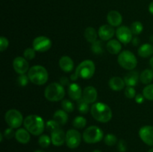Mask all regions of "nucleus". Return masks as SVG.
<instances>
[{"label":"nucleus","instance_id":"nucleus-1","mask_svg":"<svg viewBox=\"0 0 153 152\" xmlns=\"http://www.w3.org/2000/svg\"><path fill=\"white\" fill-rule=\"evenodd\" d=\"M24 127L31 134L40 136L43 132L45 123L42 117L37 115H29L26 116L23 122Z\"/></svg>","mask_w":153,"mask_h":152},{"label":"nucleus","instance_id":"nucleus-2","mask_svg":"<svg viewBox=\"0 0 153 152\" xmlns=\"http://www.w3.org/2000/svg\"><path fill=\"white\" fill-rule=\"evenodd\" d=\"M91 113L94 119L100 122L106 123L112 118V111L108 104L102 102H97L92 105Z\"/></svg>","mask_w":153,"mask_h":152},{"label":"nucleus","instance_id":"nucleus-3","mask_svg":"<svg viewBox=\"0 0 153 152\" xmlns=\"http://www.w3.org/2000/svg\"><path fill=\"white\" fill-rule=\"evenodd\" d=\"M28 76L31 83L36 85H43L49 79V73L46 68L36 65L31 67L28 72Z\"/></svg>","mask_w":153,"mask_h":152},{"label":"nucleus","instance_id":"nucleus-4","mask_svg":"<svg viewBox=\"0 0 153 152\" xmlns=\"http://www.w3.org/2000/svg\"><path fill=\"white\" fill-rule=\"evenodd\" d=\"M45 98L49 101L56 102L62 100L65 96V89L60 83H52L46 86L44 91Z\"/></svg>","mask_w":153,"mask_h":152},{"label":"nucleus","instance_id":"nucleus-5","mask_svg":"<svg viewBox=\"0 0 153 152\" xmlns=\"http://www.w3.org/2000/svg\"><path fill=\"white\" fill-rule=\"evenodd\" d=\"M117 62L121 67L131 71L137 66V60L132 52L128 50H125L119 54Z\"/></svg>","mask_w":153,"mask_h":152},{"label":"nucleus","instance_id":"nucleus-6","mask_svg":"<svg viewBox=\"0 0 153 152\" xmlns=\"http://www.w3.org/2000/svg\"><path fill=\"white\" fill-rule=\"evenodd\" d=\"M103 131L99 127L93 125L90 126L85 130L82 135L84 141L88 144H94V143L100 142L103 139Z\"/></svg>","mask_w":153,"mask_h":152},{"label":"nucleus","instance_id":"nucleus-7","mask_svg":"<svg viewBox=\"0 0 153 152\" xmlns=\"http://www.w3.org/2000/svg\"><path fill=\"white\" fill-rule=\"evenodd\" d=\"M96 71L94 63L91 60L84 61L76 68L75 73L79 77L82 79H90L94 76Z\"/></svg>","mask_w":153,"mask_h":152},{"label":"nucleus","instance_id":"nucleus-8","mask_svg":"<svg viewBox=\"0 0 153 152\" xmlns=\"http://www.w3.org/2000/svg\"><path fill=\"white\" fill-rule=\"evenodd\" d=\"M4 119L7 125L13 129L19 128L24 122L22 113L15 109L7 110L4 115Z\"/></svg>","mask_w":153,"mask_h":152},{"label":"nucleus","instance_id":"nucleus-9","mask_svg":"<svg viewBox=\"0 0 153 152\" xmlns=\"http://www.w3.org/2000/svg\"><path fill=\"white\" fill-rule=\"evenodd\" d=\"M82 142V135L75 129H70L66 133V144L67 147L75 149L79 146Z\"/></svg>","mask_w":153,"mask_h":152},{"label":"nucleus","instance_id":"nucleus-10","mask_svg":"<svg viewBox=\"0 0 153 152\" xmlns=\"http://www.w3.org/2000/svg\"><path fill=\"white\" fill-rule=\"evenodd\" d=\"M52 41L50 39L45 36H39L33 40V48L38 52H46L52 47Z\"/></svg>","mask_w":153,"mask_h":152},{"label":"nucleus","instance_id":"nucleus-11","mask_svg":"<svg viewBox=\"0 0 153 152\" xmlns=\"http://www.w3.org/2000/svg\"><path fill=\"white\" fill-rule=\"evenodd\" d=\"M132 32L130 28L127 26H120L116 31V36L118 40L123 44H128L131 42L132 37Z\"/></svg>","mask_w":153,"mask_h":152},{"label":"nucleus","instance_id":"nucleus-12","mask_svg":"<svg viewBox=\"0 0 153 152\" xmlns=\"http://www.w3.org/2000/svg\"><path fill=\"white\" fill-rule=\"evenodd\" d=\"M140 139L147 145L153 146V126L146 125L139 130Z\"/></svg>","mask_w":153,"mask_h":152},{"label":"nucleus","instance_id":"nucleus-13","mask_svg":"<svg viewBox=\"0 0 153 152\" xmlns=\"http://www.w3.org/2000/svg\"><path fill=\"white\" fill-rule=\"evenodd\" d=\"M13 67L16 73L23 75L29 70V64L25 58L16 57L13 61Z\"/></svg>","mask_w":153,"mask_h":152},{"label":"nucleus","instance_id":"nucleus-14","mask_svg":"<svg viewBox=\"0 0 153 152\" xmlns=\"http://www.w3.org/2000/svg\"><path fill=\"white\" fill-rule=\"evenodd\" d=\"M114 27L110 25H103L100 27L98 31V35L100 38L103 41L111 40L114 35Z\"/></svg>","mask_w":153,"mask_h":152},{"label":"nucleus","instance_id":"nucleus-15","mask_svg":"<svg viewBox=\"0 0 153 152\" xmlns=\"http://www.w3.org/2000/svg\"><path fill=\"white\" fill-rule=\"evenodd\" d=\"M51 139L55 146H61L66 142V134L63 130L58 128L51 133Z\"/></svg>","mask_w":153,"mask_h":152},{"label":"nucleus","instance_id":"nucleus-16","mask_svg":"<svg viewBox=\"0 0 153 152\" xmlns=\"http://www.w3.org/2000/svg\"><path fill=\"white\" fill-rule=\"evenodd\" d=\"M82 98L88 104H93L97 98V90L92 86L85 87L82 93Z\"/></svg>","mask_w":153,"mask_h":152},{"label":"nucleus","instance_id":"nucleus-17","mask_svg":"<svg viewBox=\"0 0 153 152\" xmlns=\"http://www.w3.org/2000/svg\"><path fill=\"white\" fill-rule=\"evenodd\" d=\"M82 93L83 91L79 84L73 83L69 85L68 95L71 99L74 101H79L82 98Z\"/></svg>","mask_w":153,"mask_h":152},{"label":"nucleus","instance_id":"nucleus-18","mask_svg":"<svg viewBox=\"0 0 153 152\" xmlns=\"http://www.w3.org/2000/svg\"><path fill=\"white\" fill-rule=\"evenodd\" d=\"M107 21L109 25L111 26H120L123 22L122 15L117 10H111L107 15Z\"/></svg>","mask_w":153,"mask_h":152},{"label":"nucleus","instance_id":"nucleus-19","mask_svg":"<svg viewBox=\"0 0 153 152\" xmlns=\"http://www.w3.org/2000/svg\"><path fill=\"white\" fill-rule=\"evenodd\" d=\"M59 66L65 72H70L73 69L74 63L72 58L69 56H63L59 60Z\"/></svg>","mask_w":153,"mask_h":152},{"label":"nucleus","instance_id":"nucleus-20","mask_svg":"<svg viewBox=\"0 0 153 152\" xmlns=\"http://www.w3.org/2000/svg\"><path fill=\"white\" fill-rule=\"evenodd\" d=\"M139 78H140V75H139L138 72L134 71V70H131L124 77V81H125L126 85H127V86H133L134 87L138 83Z\"/></svg>","mask_w":153,"mask_h":152},{"label":"nucleus","instance_id":"nucleus-21","mask_svg":"<svg viewBox=\"0 0 153 152\" xmlns=\"http://www.w3.org/2000/svg\"><path fill=\"white\" fill-rule=\"evenodd\" d=\"M15 138L18 142L21 144H27L31 139L30 133L24 128H19L15 133Z\"/></svg>","mask_w":153,"mask_h":152},{"label":"nucleus","instance_id":"nucleus-22","mask_svg":"<svg viewBox=\"0 0 153 152\" xmlns=\"http://www.w3.org/2000/svg\"><path fill=\"white\" fill-rule=\"evenodd\" d=\"M108 85L109 87L112 90L120 91L124 89L126 83L124 81V79L121 78L120 77H118V76H114L109 80Z\"/></svg>","mask_w":153,"mask_h":152},{"label":"nucleus","instance_id":"nucleus-23","mask_svg":"<svg viewBox=\"0 0 153 152\" xmlns=\"http://www.w3.org/2000/svg\"><path fill=\"white\" fill-rule=\"evenodd\" d=\"M106 48L110 54L117 55L120 52L121 49H122V46L119 40L111 39V40H108L107 45H106Z\"/></svg>","mask_w":153,"mask_h":152},{"label":"nucleus","instance_id":"nucleus-24","mask_svg":"<svg viewBox=\"0 0 153 152\" xmlns=\"http://www.w3.org/2000/svg\"><path fill=\"white\" fill-rule=\"evenodd\" d=\"M138 55L141 58H146L153 55V46L149 43H145L139 47L137 51Z\"/></svg>","mask_w":153,"mask_h":152},{"label":"nucleus","instance_id":"nucleus-25","mask_svg":"<svg viewBox=\"0 0 153 152\" xmlns=\"http://www.w3.org/2000/svg\"><path fill=\"white\" fill-rule=\"evenodd\" d=\"M53 119L60 125H64L68 121V114L64 110H58L53 115Z\"/></svg>","mask_w":153,"mask_h":152},{"label":"nucleus","instance_id":"nucleus-26","mask_svg":"<svg viewBox=\"0 0 153 152\" xmlns=\"http://www.w3.org/2000/svg\"><path fill=\"white\" fill-rule=\"evenodd\" d=\"M84 36H85V39L88 43H93L97 40V31L93 27H88L85 29V33H84Z\"/></svg>","mask_w":153,"mask_h":152},{"label":"nucleus","instance_id":"nucleus-27","mask_svg":"<svg viewBox=\"0 0 153 152\" xmlns=\"http://www.w3.org/2000/svg\"><path fill=\"white\" fill-rule=\"evenodd\" d=\"M153 80V71L152 69L143 70L140 75V80L143 84H149Z\"/></svg>","mask_w":153,"mask_h":152},{"label":"nucleus","instance_id":"nucleus-28","mask_svg":"<svg viewBox=\"0 0 153 152\" xmlns=\"http://www.w3.org/2000/svg\"><path fill=\"white\" fill-rule=\"evenodd\" d=\"M87 125V120L82 116H76L73 122V125L77 129H82Z\"/></svg>","mask_w":153,"mask_h":152},{"label":"nucleus","instance_id":"nucleus-29","mask_svg":"<svg viewBox=\"0 0 153 152\" xmlns=\"http://www.w3.org/2000/svg\"><path fill=\"white\" fill-rule=\"evenodd\" d=\"M130 29H131L133 34H134V35H138L143 30V24L140 22H139V21H135V22H132V24L131 25V27H130Z\"/></svg>","mask_w":153,"mask_h":152},{"label":"nucleus","instance_id":"nucleus-30","mask_svg":"<svg viewBox=\"0 0 153 152\" xmlns=\"http://www.w3.org/2000/svg\"><path fill=\"white\" fill-rule=\"evenodd\" d=\"M77 101V107L79 113H82V114H86V113H88V112L89 111V106H88L89 104L87 103L82 98Z\"/></svg>","mask_w":153,"mask_h":152},{"label":"nucleus","instance_id":"nucleus-31","mask_svg":"<svg viewBox=\"0 0 153 152\" xmlns=\"http://www.w3.org/2000/svg\"><path fill=\"white\" fill-rule=\"evenodd\" d=\"M91 50L95 55H101L104 52L103 49V44L100 40H97L96 42L92 43L91 46Z\"/></svg>","mask_w":153,"mask_h":152},{"label":"nucleus","instance_id":"nucleus-32","mask_svg":"<svg viewBox=\"0 0 153 152\" xmlns=\"http://www.w3.org/2000/svg\"><path fill=\"white\" fill-rule=\"evenodd\" d=\"M38 143L40 147L43 148H46L52 143V139H51V137H49V136L43 134V135H41L39 137Z\"/></svg>","mask_w":153,"mask_h":152},{"label":"nucleus","instance_id":"nucleus-33","mask_svg":"<svg viewBox=\"0 0 153 152\" xmlns=\"http://www.w3.org/2000/svg\"><path fill=\"white\" fill-rule=\"evenodd\" d=\"M143 95L149 101H153V83H149L145 86L143 90Z\"/></svg>","mask_w":153,"mask_h":152},{"label":"nucleus","instance_id":"nucleus-34","mask_svg":"<svg viewBox=\"0 0 153 152\" xmlns=\"http://www.w3.org/2000/svg\"><path fill=\"white\" fill-rule=\"evenodd\" d=\"M104 142L105 143V145H107L108 146H113L118 142L117 137L112 134H107V135L105 137Z\"/></svg>","mask_w":153,"mask_h":152},{"label":"nucleus","instance_id":"nucleus-35","mask_svg":"<svg viewBox=\"0 0 153 152\" xmlns=\"http://www.w3.org/2000/svg\"><path fill=\"white\" fill-rule=\"evenodd\" d=\"M61 107L63 110L66 111L67 113H72L74 110V104L70 100H64L61 103Z\"/></svg>","mask_w":153,"mask_h":152},{"label":"nucleus","instance_id":"nucleus-36","mask_svg":"<svg viewBox=\"0 0 153 152\" xmlns=\"http://www.w3.org/2000/svg\"><path fill=\"white\" fill-rule=\"evenodd\" d=\"M23 56L27 61L33 60L36 56V50L34 48H28L24 51Z\"/></svg>","mask_w":153,"mask_h":152},{"label":"nucleus","instance_id":"nucleus-37","mask_svg":"<svg viewBox=\"0 0 153 152\" xmlns=\"http://www.w3.org/2000/svg\"><path fill=\"white\" fill-rule=\"evenodd\" d=\"M61 125L58 123L55 120L52 119V120H49L46 124V128L49 130V131H51V133L52 131H55V130L60 128Z\"/></svg>","mask_w":153,"mask_h":152},{"label":"nucleus","instance_id":"nucleus-38","mask_svg":"<svg viewBox=\"0 0 153 152\" xmlns=\"http://www.w3.org/2000/svg\"><path fill=\"white\" fill-rule=\"evenodd\" d=\"M125 93L126 97H127L129 99H131L133 98H135L136 96V90L134 89V88L133 86H127L125 89Z\"/></svg>","mask_w":153,"mask_h":152},{"label":"nucleus","instance_id":"nucleus-39","mask_svg":"<svg viewBox=\"0 0 153 152\" xmlns=\"http://www.w3.org/2000/svg\"><path fill=\"white\" fill-rule=\"evenodd\" d=\"M28 80H29V78H28V75H25V74L20 75L17 77V83H19V86H25L28 84Z\"/></svg>","mask_w":153,"mask_h":152},{"label":"nucleus","instance_id":"nucleus-40","mask_svg":"<svg viewBox=\"0 0 153 152\" xmlns=\"http://www.w3.org/2000/svg\"><path fill=\"white\" fill-rule=\"evenodd\" d=\"M9 45L8 40H7L6 37H0V51L1 52H4V50L7 49Z\"/></svg>","mask_w":153,"mask_h":152},{"label":"nucleus","instance_id":"nucleus-41","mask_svg":"<svg viewBox=\"0 0 153 152\" xmlns=\"http://www.w3.org/2000/svg\"><path fill=\"white\" fill-rule=\"evenodd\" d=\"M15 133L16 132H14L13 128L9 127L8 128L4 130V136L6 139H12L13 137H15Z\"/></svg>","mask_w":153,"mask_h":152},{"label":"nucleus","instance_id":"nucleus-42","mask_svg":"<svg viewBox=\"0 0 153 152\" xmlns=\"http://www.w3.org/2000/svg\"><path fill=\"white\" fill-rule=\"evenodd\" d=\"M117 150L119 152H126L127 150L126 142L125 140L120 139L117 142Z\"/></svg>","mask_w":153,"mask_h":152},{"label":"nucleus","instance_id":"nucleus-43","mask_svg":"<svg viewBox=\"0 0 153 152\" xmlns=\"http://www.w3.org/2000/svg\"><path fill=\"white\" fill-rule=\"evenodd\" d=\"M134 99H135L136 103H137V104H142V103L144 101L145 97L143 96V94L138 93V94H137V95H136Z\"/></svg>","mask_w":153,"mask_h":152},{"label":"nucleus","instance_id":"nucleus-44","mask_svg":"<svg viewBox=\"0 0 153 152\" xmlns=\"http://www.w3.org/2000/svg\"><path fill=\"white\" fill-rule=\"evenodd\" d=\"M60 83L63 86H67V85H70V80H69V79L67 77H64H64H61L60 78Z\"/></svg>","mask_w":153,"mask_h":152},{"label":"nucleus","instance_id":"nucleus-45","mask_svg":"<svg viewBox=\"0 0 153 152\" xmlns=\"http://www.w3.org/2000/svg\"><path fill=\"white\" fill-rule=\"evenodd\" d=\"M131 43H132V44L134 45V46H138L139 43H140V39L137 37H134V38L132 39V40H131Z\"/></svg>","mask_w":153,"mask_h":152},{"label":"nucleus","instance_id":"nucleus-46","mask_svg":"<svg viewBox=\"0 0 153 152\" xmlns=\"http://www.w3.org/2000/svg\"><path fill=\"white\" fill-rule=\"evenodd\" d=\"M78 78H79V77L76 75V73H74V74H73L71 76H70V79H71L72 80H74V81H75V80H77Z\"/></svg>","mask_w":153,"mask_h":152},{"label":"nucleus","instance_id":"nucleus-47","mask_svg":"<svg viewBox=\"0 0 153 152\" xmlns=\"http://www.w3.org/2000/svg\"><path fill=\"white\" fill-rule=\"evenodd\" d=\"M149 11L150 12L151 14L153 15V1H152V2L149 4Z\"/></svg>","mask_w":153,"mask_h":152},{"label":"nucleus","instance_id":"nucleus-48","mask_svg":"<svg viewBox=\"0 0 153 152\" xmlns=\"http://www.w3.org/2000/svg\"><path fill=\"white\" fill-rule=\"evenodd\" d=\"M149 64H150L151 67H152L153 69V57H152V58H150V60H149Z\"/></svg>","mask_w":153,"mask_h":152},{"label":"nucleus","instance_id":"nucleus-49","mask_svg":"<svg viewBox=\"0 0 153 152\" xmlns=\"http://www.w3.org/2000/svg\"><path fill=\"white\" fill-rule=\"evenodd\" d=\"M149 40H150V41L153 43V34L152 36H150V37H149Z\"/></svg>","mask_w":153,"mask_h":152},{"label":"nucleus","instance_id":"nucleus-50","mask_svg":"<svg viewBox=\"0 0 153 152\" xmlns=\"http://www.w3.org/2000/svg\"><path fill=\"white\" fill-rule=\"evenodd\" d=\"M147 152H153V148H150V149H149V150Z\"/></svg>","mask_w":153,"mask_h":152},{"label":"nucleus","instance_id":"nucleus-51","mask_svg":"<svg viewBox=\"0 0 153 152\" xmlns=\"http://www.w3.org/2000/svg\"><path fill=\"white\" fill-rule=\"evenodd\" d=\"M34 152H44V151H42V150H37V151H35Z\"/></svg>","mask_w":153,"mask_h":152},{"label":"nucleus","instance_id":"nucleus-52","mask_svg":"<svg viewBox=\"0 0 153 152\" xmlns=\"http://www.w3.org/2000/svg\"><path fill=\"white\" fill-rule=\"evenodd\" d=\"M92 152H102V151L100 150H94V151H92Z\"/></svg>","mask_w":153,"mask_h":152}]
</instances>
